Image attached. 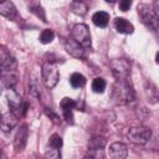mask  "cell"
Instances as JSON below:
<instances>
[{"label": "cell", "instance_id": "cell-1", "mask_svg": "<svg viewBox=\"0 0 159 159\" xmlns=\"http://www.w3.org/2000/svg\"><path fill=\"white\" fill-rule=\"evenodd\" d=\"M0 78L7 88H14L17 83V65L15 58L10 55L0 57Z\"/></svg>", "mask_w": 159, "mask_h": 159}, {"label": "cell", "instance_id": "cell-2", "mask_svg": "<svg viewBox=\"0 0 159 159\" xmlns=\"http://www.w3.org/2000/svg\"><path fill=\"white\" fill-rule=\"evenodd\" d=\"M135 98V92L133 86L128 80H117L113 86V99L118 104H127L133 102Z\"/></svg>", "mask_w": 159, "mask_h": 159}, {"label": "cell", "instance_id": "cell-3", "mask_svg": "<svg viewBox=\"0 0 159 159\" xmlns=\"http://www.w3.org/2000/svg\"><path fill=\"white\" fill-rule=\"evenodd\" d=\"M6 99H7L9 109H10V112L12 114H15L17 118L25 116V113L27 112L29 104L26 102H24V99L21 98V96L14 88H7Z\"/></svg>", "mask_w": 159, "mask_h": 159}, {"label": "cell", "instance_id": "cell-4", "mask_svg": "<svg viewBox=\"0 0 159 159\" xmlns=\"http://www.w3.org/2000/svg\"><path fill=\"white\" fill-rule=\"evenodd\" d=\"M41 77L43 84L47 88H53L60 80V72L56 63H53L52 61H46L41 67Z\"/></svg>", "mask_w": 159, "mask_h": 159}, {"label": "cell", "instance_id": "cell-5", "mask_svg": "<svg viewBox=\"0 0 159 159\" xmlns=\"http://www.w3.org/2000/svg\"><path fill=\"white\" fill-rule=\"evenodd\" d=\"M128 140L134 145H144L152 138V130L144 125H137L128 129L127 133Z\"/></svg>", "mask_w": 159, "mask_h": 159}, {"label": "cell", "instance_id": "cell-6", "mask_svg": "<svg viewBox=\"0 0 159 159\" xmlns=\"http://www.w3.org/2000/svg\"><path fill=\"white\" fill-rule=\"evenodd\" d=\"M138 14L142 19V22L150 30L157 31L158 29V19H159V14L150 7L147 4H140L138 6Z\"/></svg>", "mask_w": 159, "mask_h": 159}, {"label": "cell", "instance_id": "cell-7", "mask_svg": "<svg viewBox=\"0 0 159 159\" xmlns=\"http://www.w3.org/2000/svg\"><path fill=\"white\" fill-rule=\"evenodd\" d=\"M72 39L81 45L83 48L91 47V34L89 29L84 24H76L72 29Z\"/></svg>", "mask_w": 159, "mask_h": 159}, {"label": "cell", "instance_id": "cell-8", "mask_svg": "<svg viewBox=\"0 0 159 159\" xmlns=\"http://www.w3.org/2000/svg\"><path fill=\"white\" fill-rule=\"evenodd\" d=\"M111 70L117 80H127L130 73V63L125 58H116L111 61Z\"/></svg>", "mask_w": 159, "mask_h": 159}, {"label": "cell", "instance_id": "cell-9", "mask_svg": "<svg viewBox=\"0 0 159 159\" xmlns=\"http://www.w3.org/2000/svg\"><path fill=\"white\" fill-rule=\"evenodd\" d=\"M128 154V148L122 142H114L109 145L108 157L109 159H125Z\"/></svg>", "mask_w": 159, "mask_h": 159}, {"label": "cell", "instance_id": "cell-10", "mask_svg": "<svg viewBox=\"0 0 159 159\" xmlns=\"http://www.w3.org/2000/svg\"><path fill=\"white\" fill-rule=\"evenodd\" d=\"M27 138H29V129H27V125L26 124H22L16 134H15V138H14V147L17 152H21L24 150L26 143H27Z\"/></svg>", "mask_w": 159, "mask_h": 159}, {"label": "cell", "instance_id": "cell-11", "mask_svg": "<svg viewBox=\"0 0 159 159\" xmlns=\"http://www.w3.org/2000/svg\"><path fill=\"white\" fill-rule=\"evenodd\" d=\"M63 46H65V50L71 56H73L76 58H83L84 57V48L81 45H78L73 39H65Z\"/></svg>", "mask_w": 159, "mask_h": 159}, {"label": "cell", "instance_id": "cell-12", "mask_svg": "<svg viewBox=\"0 0 159 159\" xmlns=\"http://www.w3.org/2000/svg\"><path fill=\"white\" fill-rule=\"evenodd\" d=\"M17 124V117L15 114H12L11 112H7L5 114L1 116L0 119V129L4 133H10Z\"/></svg>", "mask_w": 159, "mask_h": 159}, {"label": "cell", "instance_id": "cell-13", "mask_svg": "<svg viewBox=\"0 0 159 159\" xmlns=\"http://www.w3.org/2000/svg\"><path fill=\"white\" fill-rule=\"evenodd\" d=\"M114 29L119 34H124V35H130L134 31V26L124 17H117L114 20Z\"/></svg>", "mask_w": 159, "mask_h": 159}, {"label": "cell", "instance_id": "cell-14", "mask_svg": "<svg viewBox=\"0 0 159 159\" xmlns=\"http://www.w3.org/2000/svg\"><path fill=\"white\" fill-rule=\"evenodd\" d=\"M0 15L7 19H14L16 15V7L12 1H0Z\"/></svg>", "mask_w": 159, "mask_h": 159}, {"label": "cell", "instance_id": "cell-15", "mask_svg": "<svg viewBox=\"0 0 159 159\" xmlns=\"http://www.w3.org/2000/svg\"><path fill=\"white\" fill-rule=\"evenodd\" d=\"M92 22L97 27H106L109 22V14L106 11H97L92 16Z\"/></svg>", "mask_w": 159, "mask_h": 159}, {"label": "cell", "instance_id": "cell-16", "mask_svg": "<svg viewBox=\"0 0 159 159\" xmlns=\"http://www.w3.org/2000/svg\"><path fill=\"white\" fill-rule=\"evenodd\" d=\"M84 83H86V77L80 72H73L70 76V84L73 88H81L84 86Z\"/></svg>", "mask_w": 159, "mask_h": 159}, {"label": "cell", "instance_id": "cell-17", "mask_svg": "<svg viewBox=\"0 0 159 159\" xmlns=\"http://www.w3.org/2000/svg\"><path fill=\"white\" fill-rule=\"evenodd\" d=\"M106 144H107L106 138L101 137V135H96L92 139H89V142H88L89 149H103L106 147Z\"/></svg>", "mask_w": 159, "mask_h": 159}, {"label": "cell", "instance_id": "cell-18", "mask_svg": "<svg viewBox=\"0 0 159 159\" xmlns=\"http://www.w3.org/2000/svg\"><path fill=\"white\" fill-rule=\"evenodd\" d=\"M71 10L72 12H75L76 15H84L87 12V5L83 1H72L71 2Z\"/></svg>", "mask_w": 159, "mask_h": 159}, {"label": "cell", "instance_id": "cell-19", "mask_svg": "<svg viewBox=\"0 0 159 159\" xmlns=\"http://www.w3.org/2000/svg\"><path fill=\"white\" fill-rule=\"evenodd\" d=\"M106 87H107V83L102 77H96L92 81V91L96 93H103Z\"/></svg>", "mask_w": 159, "mask_h": 159}, {"label": "cell", "instance_id": "cell-20", "mask_svg": "<svg viewBox=\"0 0 159 159\" xmlns=\"http://www.w3.org/2000/svg\"><path fill=\"white\" fill-rule=\"evenodd\" d=\"M53 39H55V34H53V31L50 30V29H45V30H42V32L40 34V37H39L40 42L43 43V45L51 43V42L53 41Z\"/></svg>", "mask_w": 159, "mask_h": 159}, {"label": "cell", "instance_id": "cell-21", "mask_svg": "<svg viewBox=\"0 0 159 159\" xmlns=\"http://www.w3.org/2000/svg\"><path fill=\"white\" fill-rule=\"evenodd\" d=\"M61 108H62V112H72L76 107H77V102H75L72 98H68V97H65L61 103H60Z\"/></svg>", "mask_w": 159, "mask_h": 159}, {"label": "cell", "instance_id": "cell-22", "mask_svg": "<svg viewBox=\"0 0 159 159\" xmlns=\"http://www.w3.org/2000/svg\"><path fill=\"white\" fill-rule=\"evenodd\" d=\"M145 92H147V96L149 98V102L150 103H157V101H158V89H157V86L154 83L149 82V87H147Z\"/></svg>", "mask_w": 159, "mask_h": 159}, {"label": "cell", "instance_id": "cell-23", "mask_svg": "<svg viewBox=\"0 0 159 159\" xmlns=\"http://www.w3.org/2000/svg\"><path fill=\"white\" fill-rule=\"evenodd\" d=\"M41 93V84L39 83L37 78L32 77L30 80V94L34 97H39Z\"/></svg>", "mask_w": 159, "mask_h": 159}, {"label": "cell", "instance_id": "cell-24", "mask_svg": "<svg viewBox=\"0 0 159 159\" xmlns=\"http://www.w3.org/2000/svg\"><path fill=\"white\" fill-rule=\"evenodd\" d=\"M104 153L103 149H89L83 159H103Z\"/></svg>", "mask_w": 159, "mask_h": 159}, {"label": "cell", "instance_id": "cell-25", "mask_svg": "<svg viewBox=\"0 0 159 159\" xmlns=\"http://www.w3.org/2000/svg\"><path fill=\"white\" fill-rule=\"evenodd\" d=\"M48 144L51 148L53 149H60L62 147V138L58 135V134H52L50 137V140H48Z\"/></svg>", "mask_w": 159, "mask_h": 159}, {"label": "cell", "instance_id": "cell-26", "mask_svg": "<svg viewBox=\"0 0 159 159\" xmlns=\"http://www.w3.org/2000/svg\"><path fill=\"white\" fill-rule=\"evenodd\" d=\"M45 159H61V153L58 149L51 148L45 153Z\"/></svg>", "mask_w": 159, "mask_h": 159}, {"label": "cell", "instance_id": "cell-27", "mask_svg": "<svg viewBox=\"0 0 159 159\" xmlns=\"http://www.w3.org/2000/svg\"><path fill=\"white\" fill-rule=\"evenodd\" d=\"M45 112H46V114H47V116H48V117H50V118H51V119H52V120H53L56 124L61 123V119H60V117H58L57 114H55V113H53L51 109L48 111V108H46V111H45Z\"/></svg>", "mask_w": 159, "mask_h": 159}, {"label": "cell", "instance_id": "cell-28", "mask_svg": "<svg viewBox=\"0 0 159 159\" xmlns=\"http://www.w3.org/2000/svg\"><path fill=\"white\" fill-rule=\"evenodd\" d=\"M130 5H132V2H130L129 0H122V1H119V4H118V6H119V9H120L122 11L129 10Z\"/></svg>", "mask_w": 159, "mask_h": 159}, {"label": "cell", "instance_id": "cell-29", "mask_svg": "<svg viewBox=\"0 0 159 159\" xmlns=\"http://www.w3.org/2000/svg\"><path fill=\"white\" fill-rule=\"evenodd\" d=\"M63 118L66 119V122L67 123H73V114H72V112H63Z\"/></svg>", "mask_w": 159, "mask_h": 159}, {"label": "cell", "instance_id": "cell-30", "mask_svg": "<svg viewBox=\"0 0 159 159\" xmlns=\"http://www.w3.org/2000/svg\"><path fill=\"white\" fill-rule=\"evenodd\" d=\"M1 116H2V114H1V113H0V119H1Z\"/></svg>", "mask_w": 159, "mask_h": 159}, {"label": "cell", "instance_id": "cell-31", "mask_svg": "<svg viewBox=\"0 0 159 159\" xmlns=\"http://www.w3.org/2000/svg\"><path fill=\"white\" fill-rule=\"evenodd\" d=\"M0 159H1V154H0Z\"/></svg>", "mask_w": 159, "mask_h": 159}]
</instances>
